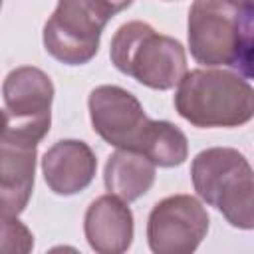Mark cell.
Segmentation results:
<instances>
[{
    "mask_svg": "<svg viewBox=\"0 0 254 254\" xmlns=\"http://www.w3.org/2000/svg\"><path fill=\"white\" fill-rule=\"evenodd\" d=\"M109 58L121 73L159 91L173 89L187 73L183 44L139 20L119 26L111 38Z\"/></svg>",
    "mask_w": 254,
    "mask_h": 254,
    "instance_id": "3",
    "label": "cell"
},
{
    "mask_svg": "<svg viewBox=\"0 0 254 254\" xmlns=\"http://www.w3.org/2000/svg\"><path fill=\"white\" fill-rule=\"evenodd\" d=\"M0 8H2V2H0Z\"/></svg>",
    "mask_w": 254,
    "mask_h": 254,
    "instance_id": "17",
    "label": "cell"
},
{
    "mask_svg": "<svg viewBox=\"0 0 254 254\" xmlns=\"http://www.w3.org/2000/svg\"><path fill=\"white\" fill-rule=\"evenodd\" d=\"M177 113L194 127H240L254 115V89L230 69L187 71L175 93Z\"/></svg>",
    "mask_w": 254,
    "mask_h": 254,
    "instance_id": "2",
    "label": "cell"
},
{
    "mask_svg": "<svg viewBox=\"0 0 254 254\" xmlns=\"http://www.w3.org/2000/svg\"><path fill=\"white\" fill-rule=\"evenodd\" d=\"M83 232L95 254H125L133 242V212L113 194L97 196L85 210Z\"/></svg>",
    "mask_w": 254,
    "mask_h": 254,
    "instance_id": "11",
    "label": "cell"
},
{
    "mask_svg": "<svg viewBox=\"0 0 254 254\" xmlns=\"http://www.w3.org/2000/svg\"><path fill=\"white\" fill-rule=\"evenodd\" d=\"M189 50L206 67L228 65L244 79L254 67V6L250 2L196 0L189 10Z\"/></svg>",
    "mask_w": 254,
    "mask_h": 254,
    "instance_id": "1",
    "label": "cell"
},
{
    "mask_svg": "<svg viewBox=\"0 0 254 254\" xmlns=\"http://www.w3.org/2000/svg\"><path fill=\"white\" fill-rule=\"evenodd\" d=\"M208 212L196 196H167L149 212V248L153 254H194L208 232Z\"/></svg>",
    "mask_w": 254,
    "mask_h": 254,
    "instance_id": "7",
    "label": "cell"
},
{
    "mask_svg": "<svg viewBox=\"0 0 254 254\" xmlns=\"http://www.w3.org/2000/svg\"><path fill=\"white\" fill-rule=\"evenodd\" d=\"M6 129H8V117H6V111L0 109V137L6 133Z\"/></svg>",
    "mask_w": 254,
    "mask_h": 254,
    "instance_id": "16",
    "label": "cell"
},
{
    "mask_svg": "<svg viewBox=\"0 0 254 254\" xmlns=\"http://www.w3.org/2000/svg\"><path fill=\"white\" fill-rule=\"evenodd\" d=\"M131 2L62 0L44 26L46 52L65 65H81L95 58L105 24Z\"/></svg>",
    "mask_w": 254,
    "mask_h": 254,
    "instance_id": "5",
    "label": "cell"
},
{
    "mask_svg": "<svg viewBox=\"0 0 254 254\" xmlns=\"http://www.w3.org/2000/svg\"><path fill=\"white\" fill-rule=\"evenodd\" d=\"M38 143L4 133L0 137V214L18 218L26 210L36 179Z\"/></svg>",
    "mask_w": 254,
    "mask_h": 254,
    "instance_id": "9",
    "label": "cell"
},
{
    "mask_svg": "<svg viewBox=\"0 0 254 254\" xmlns=\"http://www.w3.org/2000/svg\"><path fill=\"white\" fill-rule=\"evenodd\" d=\"M2 95L8 117L6 131L40 143L52 125L54 83L48 73L34 65L16 67L6 75Z\"/></svg>",
    "mask_w": 254,
    "mask_h": 254,
    "instance_id": "6",
    "label": "cell"
},
{
    "mask_svg": "<svg viewBox=\"0 0 254 254\" xmlns=\"http://www.w3.org/2000/svg\"><path fill=\"white\" fill-rule=\"evenodd\" d=\"M103 183L109 194L129 204L153 187L155 165L139 153L117 149L105 163Z\"/></svg>",
    "mask_w": 254,
    "mask_h": 254,
    "instance_id": "12",
    "label": "cell"
},
{
    "mask_svg": "<svg viewBox=\"0 0 254 254\" xmlns=\"http://www.w3.org/2000/svg\"><path fill=\"white\" fill-rule=\"evenodd\" d=\"M46 254H81L77 248H73V246H67V244H60V246H54V248H50Z\"/></svg>",
    "mask_w": 254,
    "mask_h": 254,
    "instance_id": "15",
    "label": "cell"
},
{
    "mask_svg": "<svg viewBox=\"0 0 254 254\" xmlns=\"http://www.w3.org/2000/svg\"><path fill=\"white\" fill-rule=\"evenodd\" d=\"M97 159L85 141L62 139L42 157L44 181L52 192L71 196L87 189L95 177Z\"/></svg>",
    "mask_w": 254,
    "mask_h": 254,
    "instance_id": "10",
    "label": "cell"
},
{
    "mask_svg": "<svg viewBox=\"0 0 254 254\" xmlns=\"http://www.w3.org/2000/svg\"><path fill=\"white\" fill-rule=\"evenodd\" d=\"M87 107L93 131L105 143L121 151L139 153L151 119L131 91L119 85H99L91 89Z\"/></svg>",
    "mask_w": 254,
    "mask_h": 254,
    "instance_id": "8",
    "label": "cell"
},
{
    "mask_svg": "<svg viewBox=\"0 0 254 254\" xmlns=\"http://www.w3.org/2000/svg\"><path fill=\"white\" fill-rule=\"evenodd\" d=\"M196 194L242 230L254 228V183L248 159L230 147L200 151L190 165Z\"/></svg>",
    "mask_w": 254,
    "mask_h": 254,
    "instance_id": "4",
    "label": "cell"
},
{
    "mask_svg": "<svg viewBox=\"0 0 254 254\" xmlns=\"http://www.w3.org/2000/svg\"><path fill=\"white\" fill-rule=\"evenodd\" d=\"M139 155L147 157L155 167H179L189 157L187 135L171 121H149L143 135Z\"/></svg>",
    "mask_w": 254,
    "mask_h": 254,
    "instance_id": "13",
    "label": "cell"
},
{
    "mask_svg": "<svg viewBox=\"0 0 254 254\" xmlns=\"http://www.w3.org/2000/svg\"><path fill=\"white\" fill-rule=\"evenodd\" d=\"M34 234L18 218L0 214V254H32Z\"/></svg>",
    "mask_w": 254,
    "mask_h": 254,
    "instance_id": "14",
    "label": "cell"
}]
</instances>
